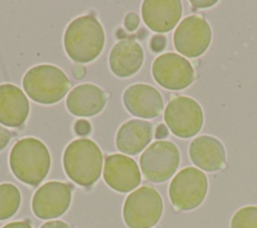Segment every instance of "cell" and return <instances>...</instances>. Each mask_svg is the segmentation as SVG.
Masks as SVG:
<instances>
[{
	"instance_id": "1",
	"label": "cell",
	"mask_w": 257,
	"mask_h": 228,
	"mask_svg": "<svg viewBox=\"0 0 257 228\" xmlns=\"http://www.w3.org/2000/svg\"><path fill=\"white\" fill-rule=\"evenodd\" d=\"M64 48L68 56L77 63L95 59L104 45V32L100 23L91 15L74 19L64 32Z\"/></svg>"
},
{
	"instance_id": "2",
	"label": "cell",
	"mask_w": 257,
	"mask_h": 228,
	"mask_svg": "<svg viewBox=\"0 0 257 228\" xmlns=\"http://www.w3.org/2000/svg\"><path fill=\"white\" fill-rule=\"evenodd\" d=\"M9 164L12 173L18 180L36 186L49 171L50 155L41 141L35 138H24L13 146Z\"/></svg>"
},
{
	"instance_id": "3",
	"label": "cell",
	"mask_w": 257,
	"mask_h": 228,
	"mask_svg": "<svg viewBox=\"0 0 257 228\" xmlns=\"http://www.w3.org/2000/svg\"><path fill=\"white\" fill-rule=\"evenodd\" d=\"M63 167L66 175L73 182L88 187L94 184L101 174V151L91 140H75L64 151Z\"/></svg>"
},
{
	"instance_id": "4",
	"label": "cell",
	"mask_w": 257,
	"mask_h": 228,
	"mask_svg": "<svg viewBox=\"0 0 257 228\" xmlns=\"http://www.w3.org/2000/svg\"><path fill=\"white\" fill-rule=\"evenodd\" d=\"M22 84L31 99L44 104L59 101L70 86L65 73L50 64H40L30 68L25 73Z\"/></svg>"
},
{
	"instance_id": "5",
	"label": "cell",
	"mask_w": 257,
	"mask_h": 228,
	"mask_svg": "<svg viewBox=\"0 0 257 228\" xmlns=\"http://www.w3.org/2000/svg\"><path fill=\"white\" fill-rule=\"evenodd\" d=\"M163 213V200L151 186L133 191L125 199L122 216L128 228H151L158 223Z\"/></svg>"
},
{
	"instance_id": "6",
	"label": "cell",
	"mask_w": 257,
	"mask_h": 228,
	"mask_svg": "<svg viewBox=\"0 0 257 228\" xmlns=\"http://www.w3.org/2000/svg\"><path fill=\"white\" fill-rule=\"evenodd\" d=\"M180 164V152L169 141H157L150 145L140 158L141 170L151 182L162 183L169 180Z\"/></svg>"
},
{
	"instance_id": "7",
	"label": "cell",
	"mask_w": 257,
	"mask_h": 228,
	"mask_svg": "<svg viewBox=\"0 0 257 228\" xmlns=\"http://www.w3.org/2000/svg\"><path fill=\"white\" fill-rule=\"evenodd\" d=\"M208 189L206 175L199 169L187 167L172 180L169 196L172 204L179 210H192L205 199Z\"/></svg>"
},
{
	"instance_id": "8",
	"label": "cell",
	"mask_w": 257,
	"mask_h": 228,
	"mask_svg": "<svg viewBox=\"0 0 257 228\" xmlns=\"http://www.w3.org/2000/svg\"><path fill=\"white\" fill-rule=\"evenodd\" d=\"M164 119L170 131L183 139L198 134L204 120L200 104L188 96L172 98L165 108Z\"/></svg>"
},
{
	"instance_id": "9",
	"label": "cell",
	"mask_w": 257,
	"mask_h": 228,
	"mask_svg": "<svg viewBox=\"0 0 257 228\" xmlns=\"http://www.w3.org/2000/svg\"><path fill=\"white\" fill-rule=\"evenodd\" d=\"M211 27L201 16H188L181 21L174 33V45L177 51L194 58L203 54L211 43Z\"/></svg>"
},
{
	"instance_id": "10",
	"label": "cell",
	"mask_w": 257,
	"mask_h": 228,
	"mask_svg": "<svg viewBox=\"0 0 257 228\" xmlns=\"http://www.w3.org/2000/svg\"><path fill=\"white\" fill-rule=\"evenodd\" d=\"M155 80L163 87L179 90L189 86L194 80V68L183 56L168 52L158 56L152 66Z\"/></svg>"
},
{
	"instance_id": "11",
	"label": "cell",
	"mask_w": 257,
	"mask_h": 228,
	"mask_svg": "<svg viewBox=\"0 0 257 228\" xmlns=\"http://www.w3.org/2000/svg\"><path fill=\"white\" fill-rule=\"evenodd\" d=\"M71 201L70 186L52 181L42 185L32 198V211L40 219H53L68 209Z\"/></svg>"
},
{
	"instance_id": "12",
	"label": "cell",
	"mask_w": 257,
	"mask_h": 228,
	"mask_svg": "<svg viewBox=\"0 0 257 228\" xmlns=\"http://www.w3.org/2000/svg\"><path fill=\"white\" fill-rule=\"evenodd\" d=\"M103 179L111 189L126 193L140 185L141 172L136 161L132 158L121 154H113L105 158Z\"/></svg>"
},
{
	"instance_id": "13",
	"label": "cell",
	"mask_w": 257,
	"mask_h": 228,
	"mask_svg": "<svg viewBox=\"0 0 257 228\" xmlns=\"http://www.w3.org/2000/svg\"><path fill=\"white\" fill-rule=\"evenodd\" d=\"M122 100L128 112L144 119L158 117L164 106L159 90L145 83H137L127 87L123 93Z\"/></svg>"
},
{
	"instance_id": "14",
	"label": "cell",
	"mask_w": 257,
	"mask_h": 228,
	"mask_svg": "<svg viewBox=\"0 0 257 228\" xmlns=\"http://www.w3.org/2000/svg\"><path fill=\"white\" fill-rule=\"evenodd\" d=\"M182 15L179 0H146L142 6V16L146 25L156 32L172 30Z\"/></svg>"
},
{
	"instance_id": "15",
	"label": "cell",
	"mask_w": 257,
	"mask_h": 228,
	"mask_svg": "<svg viewBox=\"0 0 257 228\" xmlns=\"http://www.w3.org/2000/svg\"><path fill=\"white\" fill-rule=\"evenodd\" d=\"M29 113V101L16 85H0V124L17 128L23 125Z\"/></svg>"
},
{
	"instance_id": "16",
	"label": "cell",
	"mask_w": 257,
	"mask_h": 228,
	"mask_svg": "<svg viewBox=\"0 0 257 228\" xmlns=\"http://www.w3.org/2000/svg\"><path fill=\"white\" fill-rule=\"evenodd\" d=\"M189 155L194 165L207 172L222 169L226 161V152L222 143L210 136H201L193 140Z\"/></svg>"
},
{
	"instance_id": "17",
	"label": "cell",
	"mask_w": 257,
	"mask_h": 228,
	"mask_svg": "<svg viewBox=\"0 0 257 228\" xmlns=\"http://www.w3.org/2000/svg\"><path fill=\"white\" fill-rule=\"evenodd\" d=\"M144 51L134 39L118 41L110 50L109 66L118 77H128L135 74L143 65Z\"/></svg>"
},
{
	"instance_id": "18",
	"label": "cell",
	"mask_w": 257,
	"mask_h": 228,
	"mask_svg": "<svg viewBox=\"0 0 257 228\" xmlns=\"http://www.w3.org/2000/svg\"><path fill=\"white\" fill-rule=\"evenodd\" d=\"M106 97L102 89L90 83L79 84L67 95L66 106L76 117H92L105 105Z\"/></svg>"
},
{
	"instance_id": "19",
	"label": "cell",
	"mask_w": 257,
	"mask_h": 228,
	"mask_svg": "<svg viewBox=\"0 0 257 228\" xmlns=\"http://www.w3.org/2000/svg\"><path fill=\"white\" fill-rule=\"evenodd\" d=\"M152 138V124L143 120H131L118 129L115 144L120 152L137 155L149 145Z\"/></svg>"
},
{
	"instance_id": "20",
	"label": "cell",
	"mask_w": 257,
	"mask_h": 228,
	"mask_svg": "<svg viewBox=\"0 0 257 228\" xmlns=\"http://www.w3.org/2000/svg\"><path fill=\"white\" fill-rule=\"evenodd\" d=\"M21 203L20 192L12 184L0 185V220L12 217Z\"/></svg>"
},
{
	"instance_id": "21",
	"label": "cell",
	"mask_w": 257,
	"mask_h": 228,
	"mask_svg": "<svg viewBox=\"0 0 257 228\" xmlns=\"http://www.w3.org/2000/svg\"><path fill=\"white\" fill-rule=\"evenodd\" d=\"M231 228H257V206L239 209L231 220Z\"/></svg>"
},
{
	"instance_id": "22",
	"label": "cell",
	"mask_w": 257,
	"mask_h": 228,
	"mask_svg": "<svg viewBox=\"0 0 257 228\" xmlns=\"http://www.w3.org/2000/svg\"><path fill=\"white\" fill-rule=\"evenodd\" d=\"M123 24H124L125 29L128 31L136 30L140 24V18L138 16V14L135 12H128L124 17Z\"/></svg>"
},
{
	"instance_id": "23",
	"label": "cell",
	"mask_w": 257,
	"mask_h": 228,
	"mask_svg": "<svg viewBox=\"0 0 257 228\" xmlns=\"http://www.w3.org/2000/svg\"><path fill=\"white\" fill-rule=\"evenodd\" d=\"M166 42H167V39L165 36L155 35V36H153V38L151 40V48L155 52H160L165 48Z\"/></svg>"
},
{
	"instance_id": "24",
	"label": "cell",
	"mask_w": 257,
	"mask_h": 228,
	"mask_svg": "<svg viewBox=\"0 0 257 228\" xmlns=\"http://www.w3.org/2000/svg\"><path fill=\"white\" fill-rule=\"evenodd\" d=\"M74 131L79 136H86V135H88L90 133L91 127H90V124L87 121H85V120H78L75 123Z\"/></svg>"
},
{
	"instance_id": "25",
	"label": "cell",
	"mask_w": 257,
	"mask_h": 228,
	"mask_svg": "<svg viewBox=\"0 0 257 228\" xmlns=\"http://www.w3.org/2000/svg\"><path fill=\"white\" fill-rule=\"evenodd\" d=\"M11 139V133L6 128L0 126V151L3 150Z\"/></svg>"
},
{
	"instance_id": "26",
	"label": "cell",
	"mask_w": 257,
	"mask_h": 228,
	"mask_svg": "<svg viewBox=\"0 0 257 228\" xmlns=\"http://www.w3.org/2000/svg\"><path fill=\"white\" fill-rule=\"evenodd\" d=\"M40 228H69V226L63 221L54 220V221H48L44 223Z\"/></svg>"
},
{
	"instance_id": "27",
	"label": "cell",
	"mask_w": 257,
	"mask_h": 228,
	"mask_svg": "<svg viewBox=\"0 0 257 228\" xmlns=\"http://www.w3.org/2000/svg\"><path fill=\"white\" fill-rule=\"evenodd\" d=\"M3 228H32L30 226V224H28L27 222H23V221H17V222H12L9 223L7 225H5Z\"/></svg>"
},
{
	"instance_id": "28",
	"label": "cell",
	"mask_w": 257,
	"mask_h": 228,
	"mask_svg": "<svg viewBox=\"0 0 257 228\" xmlns=\"http://www.w3.org/2000/svg\"><path fill=\"white\" fill-rule=\"evenodd\" d=\"M168 135V130L165 125H160L156 131V138L157 139H163L167 137Z\"/></svg>"
},
{
	"instance_id": "29",
	"label": "cell",
	"mask_w": 257,
	"mask_h": 228,
	"mask_svg": "<svg viewBox=\"0 0 257 228\" xmlns=\"http://www.w3.org/2000/svg\"><path fill=\"white\" fill-rule=\"evenodd\" d=\"M216 3L217 1H191V4H193L196 7H209Z\"/></svg>"
}]
</instances>
